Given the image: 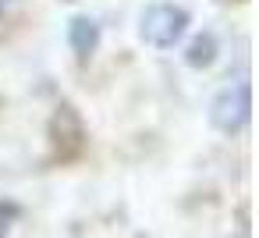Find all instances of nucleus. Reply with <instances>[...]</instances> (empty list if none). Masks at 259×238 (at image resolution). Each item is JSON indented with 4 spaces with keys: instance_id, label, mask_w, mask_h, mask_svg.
Masks as SVG:
<instances>
[{
    "instance_id": "nucleus-1",
    "label": "nucleus",
    "mask_w": 259,
    "mask_h": 238,
    "mask_svg": "<svg viewBox=\"0 0 259 238\" xmlns=\"http://www.w3.org/2000/svg\"><path fill=\"white\" fill-rule=\"evenodd\" d=\"M188 29V11L178 4H149L139 18V32L149 47L156 50H170Z\"/></svg>"
},
{
    "instance_id": "nucleus-2",
    "label": "nucleus",
    "mask_w": 259,
    "mask_h": 238,
    "mask_svg": "<svg viewBox=\"0 0 259 238\" xmlns=\"http://www.w3.org/2000/svg\"><path fill=\"white\" fill-rule=\"evenodd\" d=\"M252 117V89L248 82H238V86H227L213 96L209 103V125L224 135H234L248 125Z\"/></svg>"
},
{
    "instance_id": "nucleus-3",
    "label": "nucleus",
    "mask_w": 259,
    "mask_h": 238,
    "mask_svg": "<svg viewBox=\"0 0 259 238\" xmlns=\"http://www.w3.org/2000/svg\"><path fill=\"white\" fill-rule=\"evenodd\" d=\"M85 139H89V132H85L82 114H78L71 103H61V107L54 110V117H50V142H54L57 156H61V160L78 156V153L85 149Z\"/></svg>"
},
{
    "instance_id": "nucleus-4",
    "label": "nucleus",
    "mask_w": 259,
    "mask_h": 238,
    "mask_svg": "<svg viewBox=\"0 0 259 238\" xmlns=\"http://www.w3.org/2000/svg\"><path fill=\"white\" fill-rule=\"evenodd\" d=\"M68 43H71V50H75L82 61L93 57L96 47H100V25H96L89 15H75V18L68 22Z\"/></svg>"
},
{
    "instance_id": "nucleus-5",
    "label": "nucleus",
    "mask_w": 259,
    "mask_h": 238,
    "mask_svg": "<svg viewBox=\"0 0 259 238\" xmlns=\"http://www.w3.org/2000/svg\"><path fill=\"white\" fill-rule=\"evenodd\" d=\"M213 61H217V36H213V32H199V36L188 43V50H185V64L195 68V71H202V68H209Z\"/></svg>"
},
{
    "instance_id": "nucleus-6",
    "label": "nucleus",
    "mask_w": 259,
    "mask_h": 238,
    "mask_svg": "<svg viewBox=\"0 0 259 238\" xmlns=\"http://www.w3.org/2000/svg\"><path fill=\"white\" fill-rule=\"evenodd\" d=\"M15 220H18V203L4 199V203H0V238L11 234V224H15Z\"/></svg>"
},
{
    "instance_id": "nucleus-7",
    "label": "nucleus",
    "mask_w": 259,
    "mask_h": 238,
    "mask_svg": "<svg viewBox=\"0 0 259 238\" xmlns=\"http://www.w3.org/2000/svg\"><path fill=\"white\" fill-rule=\"evenodd\" d=\"M8 4H11V0H0V11H4V8H8Z\"/></svg>"
}]
</instances>
